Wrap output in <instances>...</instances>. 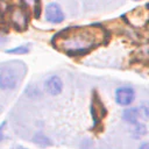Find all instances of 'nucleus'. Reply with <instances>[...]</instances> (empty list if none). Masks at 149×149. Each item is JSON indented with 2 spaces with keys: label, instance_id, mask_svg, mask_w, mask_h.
Here are the masks:
<instances>
[{
  "label": "nucleus",
  "instance_id": "obj_1",
  "mask_svg": "<svg viewBox=\"0 0 149 149\" xmlns=\"http://www.w3.org/2000/svg\"><path fill=\"white\" fill-rule=\"evenodd\" d=\"M61 34L64 36H55L59 40L58 45L63 47L64 50H68L69 52L72 51L74 54L78 51L84 52L85 50L94 47L98 38V35L94 33V30L90 28H70L66 31H62Z\"/></svg>",
  "mask_w": 149,
  "mask_h": 149
},
{
  "label": "nucleus",
  "instance_id": "obj_2",
  "mask_svg": "<svg viewBox=\"0 0 149 149\" xmlns=\"http://www.w3.org/2000/svg\"><path fill=\"white\" fill-rule=\"evenodd\" d=\"M17 72L14 68L9 65L0 66V88L1 90H12L17 85Z\"/></svg>",
  "mask_w": 149,
  "mask_h": 149
},
{
  "label": "nucleus",
  "instance_id": "obj_3",
  "mask_svg": "<svg viewBox=\"0 0 149 149\" xmlns=\"http://www.w3.org/2000/svg\"><path fill=\"white\" fill-rule=\"evenodd\" d=\"M134 97H135L134 90L132 87H128V86L119 87L115 91V100L121 106H127L130 102H133Z\"/></svg>",
  "mask_w": 149,
  "mask_h": 149
},
{
  "label": "nucleus",
  "instance_id": "obj_4",
  "mask_svg": "<svg viewBox=\"0 0 149 149\" xmlns=\"http://www.w3.org/2000/svg\"><path fill=\"white\" fill-rule=\"evenodd\" d=\"M45 19L51 23H61L64 20V14L59 5L49 3L45 8Z\"/></svg>",
  "mask_w": 149,
  "mask_h": 149
},
{
  "label": "nucleus",
  "instance_id": "obj_5",
  "mask_svg": "<svg viewBox=\"0 0 149 149\" xmlns=\"http://www.w3.org/2000/svg\"><path fill=\"white\" fill-rule=\"evenodd\" d=\"M45 88L51 95H56L62 92L63 88V83L58 76H51L47 81H45Z\"/></svg>",
  "mask_w": 149,
  "mask_h": 149
},
{
  "label": "nucleus",
  "instance_id": "obj_6",
  "mask_svg": "<svg viewBox=\"0 0 149 149\" xmlns=\"http://www.w3.org/2000/svg\"><path fill=\"white\" fill-rule=\"evenodd\" d=\"M12 20H13V22L15 23V26L17 27V29H19V28L24 29V27H26V24H27V16H26V14L22 12V9L15 10V12L13 13V15H12Z\"/></svg>",
  "mask_w": 149,
  "mask_h": 149
},
{
  "label": "nucleus",
  "instance_id": "obj_7",
  "mask_svg": "<svg viewBox=\"0 0 149 149\" xmlns=\"http://www.w3.org/2000/svg\"><path fill=\"white\" fill-rule=\"evenodd\" d=\"M140 112H139V108H128V109L123 111L122 118H123L125 121H127L129 123H137V119L140 116Z\"/></svg>",
  "mask_w": 149,
  "mask_h": 149
},
{
  "label": "nucleus",
  "instance_id": "obj_8",
  "mask_svg": "<svg viewBox=\"0 0 149 149\" xmlns=\"http://www.w3.org/2000/svg\"><path fill=\"white\" fill-rule=\"evenodd\" d=\"M33 141H34V143H36V144H38V146H41V147H47V146H50V144H51L50 140H49L45 135H43V134H41V133H38L37 135H35Z\"/></svg>",
  "mask_w": 149,
  "mask_h": 149
},
{
  "label": "nucleus",
  "instance_id": "obj_9",
  "mask_svg": "<svg viewBox=\"0 0 149 149\" xmlns=\"http://www.w3.org/2000/svg\"><path fill=\"white\" fill-rule=\"evenodd\" d=\"M28 51H29V47H28V45H20V47H16V48H14V49H8V50H6L7 54H20V55L27 54Z\"/></svg>",
  "mask_w": 149,
  "mask_h": 149
},
{
  "label": "nucleus",
  "instance_id": "obj_10",
  "mask_svg": "<svg viewBox=\"0 0 149 149\" xmlns=\"http://www.w3.org/2000/svg\"><path fill=\"white\" fill-rule=\"evenodd\" d=\"M136 125V127H135V133H136V135L137 136H141V135H143V134H146L147 133V128H146V126L144 125H140V123H135Z\"/></svg>",
  "mask_w": 149,
  "mask_h": 149
},
{
  "label": "nucleus",
  "instance_id": "obj_11",
  "mask_svg": "<svg viewBox=\"0 0 149 149\" xmlns=\"http://www.w3.org/2000/svg\"><path fill=\"white\" fill-rule=\"evenodd\" d=\"M6 126V121H3L1 125H0V141L3 140V128Z\"/></svg>",
  "mask_w": 149,
  "mask_h": 149
},
{
  "label": "nucleus",
  "instance_id": "obj_12",
  "mask_svg": "<svg viewBox=\"0 0 149 149\" xmlns=\"http://www.w3.org/2000/svg\"><path fill=\"white\" fill-rule=\"evenodd\" d=\"M139 149H149V144L146 142V143H143V144H142V146H141Z\"/></svg>",
  "mask_w": 149,
  "mask_h": 149
},
{
  "label": "nucleus",
  "instance_id": "obj_13",
  "mask_svg": "<svg viewBox=\"0 0 149 149\" xmlns=\"http://www.w3.org/2000/svg\"><path fill=\"white\" fill-rule=\"evenodd\" d=\"M5 42H6V38H5V37H2V36L0 35V45H1L2 43H5Z\"/></svg>",
  "mask_w": 149,
  "mask_h": 149
},
{
  "label": "nucleus",
  "instance_id": "obj_14",
  "mask_svg": "<svg viewBox=\"0 0 149 149\" xmlns=\"http://www.w3.org/2000/svg\"><path fill=\"white\" fill-rule=\"evenodd\" d=\"M13 149H26L24 147H22V146H14L13 147Z\"/></svg>",
  "mask_w": 149,
  "mask_h": 149
}]
</instances>
